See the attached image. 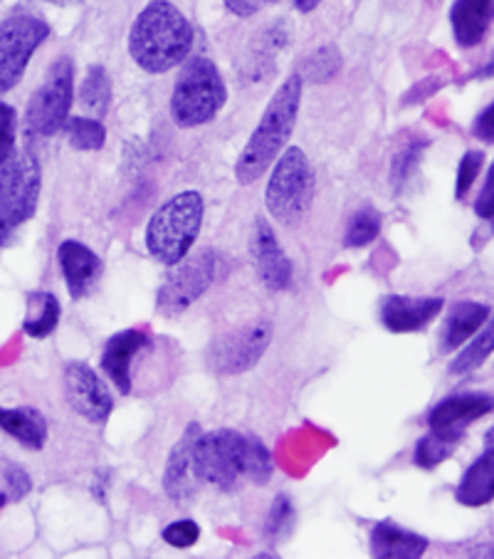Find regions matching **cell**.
Segmentation results:
<instances>
[{
  "instance_id": "cell-1",
  "label": "cell",
  "mask_w": 494,
  "mask_h": 559,
  "mask_svg": "<svg viewBox=\"0 0 494 559\" xmlns=\"http://www.w3.org/2000/svg\"><path fill=\"white\" fill-rule=\"evenodd\" d=\"M193 48V27L169 0H154L134 21L129 52L138 68L161 74L181 64Z\"/></svg>"
},
{
  "instance_id": "cell-2",
  "label": "cell",
  "mask_w": 494,
  "mask_h": 559,
  "mask_svg": "<svg viewBox=\"0 0 494 559\" xmlns=\"http://www.w3.org/2000/svg\"><path fill=\"white\" fill-rule=\"evenodd\" d=\"M302 90L304 80L302 74H292L290 80H285L275 97L269 99L263 119H260L257 129L250 136V142L242 148L238 158L236 176L242 186L255 183L260 176H263L269 166H273L275 158L282 152L287 139L292 136L297 117H300V105H302Z\"/></svg>"
},
{
  "instance_id": "cell-3",
  "label": "cell",
  "mask_w": 494,
  "mask_h": 559,
  "mask_svg": "<svg viewBox=\"0 0 494 559\" xmlns=\"http://www.w3.org/2000/svg\"><path fill=\"white\" fill-rule=\"evenodd\" d=\"M203 226V195L176 193L158 209L146 226V248L158 263L176 265L189 255Z\"/></svg>"
},
{
  "instance_id": "cell-4",
  "label": "cell",
  "mask_w": 494,
  "mask_h": 559,
  "mask_svg": "<svg viewBox=\"0 0 494 559\" xmlns=\"http://www.w3.org/2000/svg\"><path fill=\"white\" fill-rule=\"evenodd\" d=\"M228 99L226 82L213 60L193 58L183 64L171 95L173 122L185 129L208 124Z\"/></svg>"
},
{
  "instance_id": "cell-5",
  "label": "cell",
  "mask_w": 494,
  "mask_h": 559,
  "mask_svg": "<svg viewBox=\"0 0 494 559\" xmlns=\"http://www.w3.org/2000/svg\"><path fill=\"white\" fill-rule=\"evenodd\" d=\"M314 195V171L302 148H287L277 158V166L269 176L265 203L269 216L277 218L282 226H297L310 211Z\"/></svg>"
},
{
  "instance_id": "cell-6",
  "label": "cell",
  "mask_w": 494,
  "mask_h": 559,
  "mask_svg": "<svg viewBox=\"0 0 494 559\" xmlns=\"http://www.w3.org/2000/svg\"><path fill=\"white\" fill-rule=\"evenodd\" d=\"M40 201V166L33 154H13L0 166V246L35 216Z\"/></svg>"
},
{
  "instance_id": "cell-7",
  "label": "cell",
  "mask_w": 494,
  "mask_h": 559,
  "mask_svg": "<svg viewBox=\"0 0 494 559\" xmlns=\"http://www.w3.org/2000/svg\"><path fill=\"white\" fill-rule=\"evenodd\" d=\"M72 60L62 58L52 64L48 80L27 105L25 127L33 136H55L64 129L72 107Z\"/></svg>"
},
{
  "instance_id": "cell-8",
  "label": "cell",
  "mask_w": 494,
  "mask_h": 559,
  "mask_svg": "<svg viewBox=\"0 0 494 559\" xmlns=\"http://www.w3.org/2000/svg\"><path fill=\"white\" fill-rule=\"evenodd\" d=\"M242 433L220 431L198 433L193 443V475L218 490H230L242 475Z\"/></svg>"
},
{
  "instance_id": "cell-9",
  "label": "cell",
  "mask_w": 494,
  "mask_h": 559,
  "mask_svg": "<svg viewBox=\"0 0 494 559\" xmlns=\"http://www.w3.org/2000/svg\"><path fill=\"white\" fill-rule=\"evenodd\" d=\"M273 342V324L267 320L250 322L210 344L208 367L220 377H238L253 369Z\"/></svg>"
},
{
  "instance_id": "cell-10",
  "label": "cell",
  "mask_w": 494,
  "mask_h": 559,
  "mask_svg": "<svg viewBox=\"0 0 494 559\" xmlns=\"http://www.w3.org/2000/svg\"><path fill=\"white\" fill-rule=\"evenodd\" d=\"M48 35V23L33 15H13L0 23V95L23 80L33 52Z\"/></svg>"
},
{
  "instance_id": "cell-11",
  "label": "cell",
  "mask_w": 494,
  "mask_h": 559,
  "mask_svg": "<svg viewBox=\"0 0 494 559\" xmlns=\"http://www.w3.org/2000/svg\"><path fill=\"white\" fill-rule=\"evenodd\" d=\"M216 277V253L208 248L198 250L176 263L173 273L166 277L156 295V310L166 317H176L189 310L198 297L208 290Z\"/></svg>"
},
{
  "instance_id": "cell-12",
  "label": "cell",
  "mask_w": 494,
  "mask_h": 559,
  "mask_svg": "<svg viewBox=\"0 0 494 559\" xmlns=\"http://www.w3.org/2000/svg\"><path fill=\"white\" fill-rule=\"evenodd\" d=\"M64 391H68V402L74 412L92 424H105L111 408H115V399H111L105 381L85 361H70L64 367Z\"/></svg>"
},
{
  "instance_id": "cell-13",
  "label": "cell",
  "mask_w": 494,
  "mask_h": 559,
  "mask_svg": "<svg viewBox=\"0 0 494 559\" xmlns=\"http://www.w3.org/2000/svg\"><path fill=\"white\" fill-rule=\"evenodd\" d=\"M250 253L263 285L269 290H287L292 283V263L279 246L273 226L265 218L255 221L253 238H250Z\"/></svg>"
},
{
  "instance_id": "cell-14",
  "label": "cell",
  "mask_w": 494,
  "mask_h": 559,
  "mask_svg": "<svg viewBox=\"0 0 494 559\" xmlns=\"http://www.w3.org/2000/svg\"><path fill=\"white\" fill-rule=\"evenodd\" d=\"M490 412L492 396L482 394V391H472V394H458L437 404L431 416H427V426H431V431L460 443L465 428L480 421V418L487 416Z\"/></svg>"
},
{
  "instance_id": "cell-15",
  "label": "cell",
  "mask_w": 494,
  "mask_h": 559,
  "mask_svg": "<svg viewBox=\"0 0 494 559\" xmlns=\"http://www.w3.org/2000/svg\"><path fill=\"white\" fill-rule=\"evenodd\" d=\"M443 297H403L388 295L381 305V322L394 334L418 332L443 312Z\"/></svg>"
},
{
  "instance_id": "cell-16",
  "label": "cell",
  "mask_w": 494,
  "mask_h": 559,
  "mask_svg": "<svg viewBox=\"0 0 494 559\" xmlns=\"http://www.w3.org/2000/svg\"><path fill=\"white\" fill-rule=\"evenodd\" d=\"M146 344L148 337L142 330H124L109 337L105 354H101V369L119 389V394L126 396L132 391V365Z\"/></svg>"
},
{
  "instance_id": "cell-17",
  "label": "cell",
  "mask_w": 494,
  "mask_h": 559,
  "mask_svg": "<svg viewBox=\"0 0 494 559\" xmlns=\"http://www.w3.org/2000/svg\"><path fill=\"white\" fill-rule=\"evenodd\" d=\"M58 258L64 283H68V290L74 300H82V297L95 290L101 275V260L95 250L77 243V240H64L58 250Z\"/></svg>"
},
{
  "instance_id": "cell-18",
  "label": "cell",
  "mask_w": 494,
  "mask_h": 559,
  "mask_svg": "<svg viewBox=\"0 0 494 559\" xmlns=\"http://www.w3.org/2000/svg\"><path fill=\"white\" fill-rule=\"evenodd\" d=\"M198 433V424H191L181 436V441L176 443L173 451L169 453V463H166L164 473V490L166 496H171L173 500H183L193 492V443Z\"/></svg>"
},
{
  "instance_id": "cell-19",
  "label": "cell",
  "mask_w": 494,
  "mask_h": 559,
  "mask_svg": "<svg viewBox=\"0 0 494 559\" xmlns=\"http://www.w3.org/2000/svg\"><path fill=\"white\" fill-rule=\"evenodd\" d=\"M427 549V539L396 523H378L371 533V555L378 559H418Z\"/></svg>"
},
{
  "instance_id": "cell-20",
  "label": "cell",
  "mask_w": 494,
  "mask_h": 559,
  "mask_svg": "<svg viewBox=\"0 0 494 559\" xmlns=\"http://www.w3.org/2000/svg\"><path fill=\"white\" fill-rule=\"evenodd\" d=\"M494 0H455L450 21L453 33L462 48H474L484 40L492 23Z\"/></svg>"
},
{
  "instance_id": "cell-21",
  "label": "cell",
  "mask_w": 494,
  "mask_h": 559,
  "mask_svg": "<svg viewBox=\"0 0 494 559\" xmlns=\"http://www.w3.org/2000/svg\"><path fill=\"white\" fill-rule=\"evenodd\" d=\"M490 317V307L465 300V302H455L447 312L445 328H443V340H441V349L443 352H455L462 347L474 332H478Z\"/></svg>"
},
{
  "instance_id": "cell-22",
  "label": "cell",
  "mask_w": 494,
  "mask_h": 559,
  "mask_svg": "<svg viewBox=\"0 0 494 559\" xmlns=\"http://www.w3.org/2000/svg\"><path fill=\"white\" fill-rule=\"evenodd\" d=\"M0 431L13 436L15 441L33 451H40L48 441V421L45 416L31 406L21 408H3L0 406Z\"/></svg>"
},
{
  "instance_id": "cell-23",
  "label": "cell",
  "mask_w": 494,
  "mask_h": 559,
  "mask_svg": "<svg viewBox=\"0 0 494 559\" xmlns=\"http://www.w3.org/2000/svg\"><path fill=\"white\" fill-rule=\"evenodd\" d=\"M492 488H494V459L492 449L482 459L474 461L458 488V500L468 508H482L492 500Z\"/></svg>"
},
{
  "instance_id": "cell-24",
  "label": "cell",
  "mask_w": 494,
  "mask_h": 559,
  "mask_svg": "<svg viewBox=\"0 0 494 559\" xmlns=\"http://www.w3.org/2000/svg\"><path fill=\"white\" fill-rule=\"evenodd\" d=\"M60 302L52 293H33L27 295V312H25V332L35 340H45L55 332L60 322Z\"/></svg>"
},
{
  "instance_id": "cell-25",
  "label": "cell",
  "mask_w": 494,
  "mask_h": 559,
  "mask_svg": "<svg viewBox=\"0 0 494 559\" xmlns=\"http://www.w3.org/2000/svg\"><path fill=\"white\" fill-rule=\"evenodd\" d=\"M273 471L275 463L267 445L257 436L242 438V475H248L255 486H265L273 478Z\"/></svg>"
},
{
  "instance_id": "cell-26",
  "label": "cell",
  "mask_w": 494,
  "mask_h": 559,
  "mask_svg": "<svg viewBox=\"0 0 494 559\" xmlns=\"http://www.w3.org/2000/svg\"><path fill=\"white\" fill-rule=\"evenodd\" d=\"M109 99H111L109 74H107L105 68H99V64H95V68L87 72L85 82H82L80 105L85 107L87 111H92V115L101 117L109 109Z\"/></svg>"
},
{
  "instance_id": "cell-27",
  "label": "cell",
  "mask_w": 494,
  "mask_h": 559,
  "mask_svg": "<svg viewBox=\"0 0 494 559\" xmlns=\"http://www.w3.org/2000/svg\"><path fill=\"white\" fill-rule=\"evenodd\" d=\"M68 139L77 152H97L107 142V129L97 119L87 117H70L68 124Z\"/></svg>"
},
{
  "instance_id": "cell-28",
  "label": "cell",
  "mask_w": 494,
  "mask_h": 559,
  "mask_svg": "<svg viewBox=\"0 0 494 559\" xmlns=\"http://www.w3.org/2000/svg\"><path fill=\"white\" fill-rule=\"evenodd\" d=\"M492 344H494V332H492V324H490L487 332L480 334V337L474 342H470L468 347H465L458 354V357L453 359L450 374L462 377V374H470V371H474V369H480L492 354Z\"/></svg>"
},
{
  "instance_id": "cell-29",
  "label": "cell",
  "mask_w": 494,
  "mask_h": 559,
  "mask_svg": "<svg viewBox=\"0 0 494 559\" xmlns=\"http://www.w3.org/2000/svg\"><path fill=\"white\" fill-rule=\"evenodd\" d=\"M455 449H458V441H453V438L431 431L427 436H423L421 441H418L415 463L421 465V468L431 471V468H435V465H441L443 461L450 459Z\"/></svg>"
},
{
  "instance_id": "cell-30",
  "label": "cell",
  "mask_w": 494,
  "mask_h": 559,
  "mask_svg": "<svg viewBox=\"0 0 494 559\" xmlns=\"http://www.w3.org/2000/svg\"><path fill=\"white\" fill-rule=\"evenodd\" d=\"M381 233V216L374 209H361L353 213V218L347 228V236H344V243L349 248H363L369 246L371 240H376Z\"/></svg>"
},
{
  "instance_id": "cell-31",
  "label": "cell",
  "mask_w": 494,
  "mask_h": 559,
  "mask_svg": "<svg viewBox=\"0 0 494 559\" xmlns=\"http://www.w3.org/2000/svg\"><path fill=\"white\" fill-rule=\"evenodd\" d=\"M339 68H341V55L334 45H329V48L316 50L310 58V62H306L304 70H306V80L326 82L339 72Z\"/></svg>"
},
{
  "instance_id": "cell-32",
  "label": "cell",
  "mask_w": 494,
  "mask_h": 559,
  "mask_svg": "<svg viewBox=\"0 0 494 559\" xmlns=\"http://www.w3.org/2000/svg\"><path fill=\"white\" fill-rule=\"evenodd\" d=\"M15 154V109L0 102V166Z\"/></svg>"
},
{
  "instance_id": "cell-33",
  "label": "cell",
  "mask_w": 494,
  "mask_h": 559,
  "mask_svg": "<svg viewBox=\"0 0 494 559\" xmlns=\"http://www.w3.org/2000/svg\"><path fill=\"white\" fill-rule=\"evenodd\" d=\"M201 537V527L193 523V520H179V523H173L164 530V539L169 543L171 547H179V549H185V547H193L195 543H198Z\"/></svg>"
},
{
  "instance_id": "cell-34",
  "label": "cell",
  "mask_w": 494,
  "mask_h": 559,
  "mask_svg": "<svg viewBox=\"0 0 494 559\" xmlns=\"http://www.w3.org/2000/svg\"><path fill=\"white\" fill-rule=\"evenodd\" d=\"M482 164H484V154L480 152H468L462 156L460 171H458V199H465V195H468L474 179H478Z\"/></svg>"
},
{
  "instance_id": "cell-35",
  "label": "cell",
  "mask_w": 494,
  "mask_h": 559,
  "mask_svg": "<svg viewBox=\"0 0 494 559\" xmlns=\"http://www.w3.org/2000/svg\"><path fill=\"white\" fill-rule=\"evenodd\" d=\"M421 152H423V144H410V146H406V152H400L396 156V162H394V181H396L398 189L408 181L410 171H413V166L418 164V158H421Z\"/></svg>"
},
{
  "instance_id": "cell-36",
  "label": "cell",
  "mask_w": 494,
  "mask_h": 559,
  "mask_svg": "<svg viewBox=\"0 0 494 559\" xmlns=\"http://www.w3.org/2000/svg\"><path fill=\"white\" fill-rule=\"evenodd\" d=\"M3 475H5L8 486H11V496L15 500H21L27 496V492H31L33 480L23 468H17V465H13V463H3Z\"/></svg>"
},
{
  "instance_id": "cell-37",
  "label": "cell",
  "mask_w": 494,
  "mask_h": 559,
  "mask_svg": "<svg viewBox=\"0 0 494 559\" xmlns=\"http://www.w3.org/2000/svg\"><path fill=\"white\" fill-rule=\"evenodd\" d=\"M290 515H292V506H290V500H287L285 496H279V498L275 500L273 510H269V518H267V533H269V535H277L279 530H282V527L287 525V520H290Z\"/></svg>"
},
{
  "instance_id": "cell-38",
  "label": "cell",
  "mask_w": 494,
  "mask_h": 559,
  "mask_svg": "<svg viewBox=\"0 0 494 559\" xmlns=\"http://www.w3.org/2000/svg\"><path fill=\"white\" fill-rule=\"evenodd\" d=\"M492 195H494V181H492V169L487 171V181H484V189L478 199V216L480 218H492Z\"/></svg>"
},
{
  "instance_id": "cell-39",
  "label": "cell",
  "mask_w": 494,
  "mask_h": 559,
  "mask_svg": "<svg viewBox=\"0 0 494 559\" xmlns=\"http://www.w3.org/2000/svg\"><path fill=\"white\" fill-rule=\"evenodd\" d=\"M265 0H226V8L230 13H236L238 17H250L260 13Z\"/></svg>"
},
{
  "instance_id": "cell-40",
  "label": "cell",
  "mask_w": 494,
  "mask_h": 559,
  "mask_svg": "<svg viewBox=\"0 0 494 559\" xmlns=\"http://www.w3.org/2000/svg\"><path fill=\"white\" fill-rule=\"evenodd\" d=\"M474 132H478V136L484 139V142H492V105L480 115Z\"/></svg>"
},
{
  "instance_id": "cell-41",
  "label": "cell",
  "mask_w": 494,
  "mask_h": 559,
  "mask_svg": "<svg viewBox=\"0 0 494 559\" xmlns=\"http://www.w3.org/2000/svg\"><path fill=\"white\" fill-rule=\"evenodd\" d=\"M322 0H297V8H300L302 13H310V11H314L316 5H320Z\"/></svg>"
},
{
  "instance_id": "cell-42",
  "label": "cell",
  "mask_w": 494,
  "mask_h": 559,
  "mask_svg": "<svg viewBox=\"0 0 494 559\" xmlns=\"http://www.w3.org/2000/svg\"><path fill=\"white\" fill-rule=\"evenodd\" d=\"M55 5H74V3H82V0H50Z\"/></svg>"
},
{
  "instance_id": "cell-43",
  "label": "cell",
  "mask_w": 494,
  "mask_h": 559,
  "mask_svg": "<svg viewBox=\"0 0 494 559\" xmlns=\"http://www.w3.org/2000/svg\"><path fill=\"white\" fill-rule=\"evenodd\" d=\"M5 502H8V496H5V492H0V510L5 508Z\"/></svg>"
}]
</instances>
